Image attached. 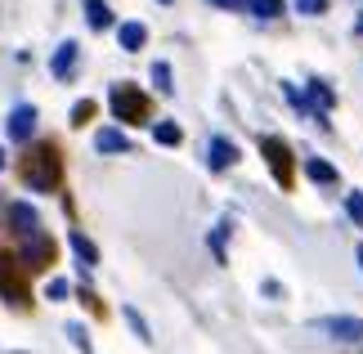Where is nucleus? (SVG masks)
<instances>
[{"instance_id":"obj_6","label":"nucleus","mask_w":363,"mask_h":354,"mask_svg":"<svg viewBox=\"0 0 363 354\" xmlns=\"http://www.w3.org/2000/svg\"><path fill=\"white\" fill-rule=\"evenodd\" d=\"M260 153H264V162H269L274 179L283 184V189H291V148H287L278 135H264V139H260Z\"/></svg>"},{"instance_id":"obj_29","label":"nucleus","mask_w":363,"mask_h":354,"mask_svg":"<svg viewBox=\"0 0 363 354\" xmlns=\"http://www.w3.org/2000/svg\"><path fill=\"white\" fill-rule=\"evenodd\" d=\"M0 166H5V148H0Z\"/></svg>"},{"instance_id":"obj_16","label":"nucleus","mask_w":363,"mask_h":354,"mask_svg":"<svg viewBox=\"0 0 363 354\" xmlns=\"http://www.w3.org/2000/svg\"><path fill=\"white\" fill-rule=\"evenodd\" d=\"M305 175H310L314 184H337V179H341V175H337V166L323 162V157H310V162H305Z\"/></svg>"},{"instance_id":"obj_12","label":"nucleus","mask_w":363,"mask_h":354,"mask_svg":"<svg viewBox=\"0 0 363 354\" xmlns=\"http://www.w3.org/2000/svg\"><path fill=\"white\" fill-rule=\"evenodd\" d=\"M94 148L108 153V157H117V153H130V139L121 135V126H104V131L94 135Z\"/></svg>"},{"instance_id":"obj_4","label":"nucleus","mask_w":363,"mask_h":354,"mask_svg":"<svg viewBox=\"0 0 363 354\" xmlns=\"http://www.w3.org/2000/svg\"><path fill=\"white\" fill-rule=\"evenodd\" d=\"M18 243H23L18 256H23L27 269H36V274H40V269H50V265H54V251H59V247H54V238H50L45 229L27 233V238H18Z\"/></svg>"},{"instance_id":"obj_18","label":"nucleus","mask_w":363,"mask_h":354,"mask_svg":"<svg viewBox=\"0 0 363 354\" xmlns=\"http://www.w3.org/2000/svg\"><path fill=\"white\" fill-rule=\"evenodd\" d=\"M247 9L256 13V18H278V13H283V0H247Z\"/></svg>"},{"instance_id":"obj_24","label":"nucleus","mask_w":363,"mask_h":354,"mask_svg":"<svg viewBox=\"0 0 363 354\" xmlns=\"http://www.w3.org/2000/svg\"><path fill=\"white\" fill-rule=\"evenodd\" d=\"M67 336H72V341L86 350V354H94V350H90V336H86V328H81V323H72V328H67Z\"/></svg>"},{"instance_id":"obj_1","label":"nucleus","mask_w":363,"mask_h":354,"mask_svg":"<svg viewBox=\"0 0 363 354\" xmlns=\"http://www.w3.org/2000/svg\"><path fill=\"white\" fill-rule=\"evenodd\" d=\"M18 179L32 193H59L63 189V153L59 144H27V153L18 157Z\"/></svg>"},{"instance_id":"obj_21","label":"nucleus","mask_w":363,"mask_h":354,"mask_svg":"<svg viewBox=\"0 0 363 354\" xmlns=\"http://www.w3.org/2000/svg\"><path fill=\"white\" fill-rule=\"evenodd\" d=\"M345 216H350L359 229H363V193L354 189V193H345Z\"/></svg>"},{"instance_id":"obj_20","label":"nucleus","mask_w":363,"mask_h":354,"mask_svg":"<svg viewBox=\"0 0 363 354\" xmlns=\"http://www.w3.org/2000/svg\"><path fill=\"white\" fill-rule=\"evenodd\" d=\"M152 86H157L162 94H171V86H175V81H171V63H152Z\"/></svg>"},{"instance_id":"obj_26","label":"nucleus","mask_w":363,"mask_h":354,"mask_svg":"<svg viewBox=\"0 0 363 354\" xmlns=\"http://www.w3.org/2000/svg\"><path fill=\"white\" fill-rule=\"evenodd\" d=\"M211 5H216V9H242L247 0H211Z\"/></svg>"},{"instance_id":"obj_7","label":"nucleus","mask_w":363,"mask_h":354,"mask_svg":"<svg viewBox=\"0 0 363 354\" xmlns=\"http://www.w3.org/2000/svg\"><path fill=\"white\" fill-rule=\"evenodd\" d=\"M238 157H242V153H238L233 139H225V135H211V139H206V166H211V171H229Z\"/></svg>"},{"instance_id":"obj_11","label":"nucleus","mask_w":363,"mask_h":354,"mask_svg":"<svg viewBox=\"0 0 363 354\" xmlns=\"http://www.w3.org/2000/svg\"><path fill=\"white\" fill-rule=\"evenodd\" d=\"M117 45L125 50V54H139V50H144L148 45V27L144 23H117Z\"/></svg>"},{"instance_id":"obj_25","label":"nucleus","mask_w":363,"mask_h":354,"mask_svg":"<svg viewBox=\"0 0 363 354\" xmlns=\"http://www.w3.org/2000/svg\"><path fill=\"white\" fill-rule=\"evenodd\" d=\"M45 296H50V301H67V282H63V278H54Z\"/></svg>"},{"instance_id":"obj_27","label":"nucleus","mask_w":363,"mask_h":354,"mask_svg":"<svg viewBox=\"0 0 363 354\" xmlns=\"http://www.w3.org/2000/svg\"><path fill=\"white\" fill-rule=\"evenodd\" d=\"M354 260H359V269H363V243H359V247H354Z\"/></svg>"},{"instance_id":"obj_19","label":"nucleus","mask_w":363,"mask_h":354,"mask_svg":"<svg viewBox=\"0 0 363 354\" xmlns=\"http://www.w3.org/2000/svg\"><path fill=\"white\" fill-rule=\"evenodd\" d=\"M296 5V13H305V18H323L328 13V0H291Z\"/></svg>"},{"instance_id":"obj_8","label":"nucleus","mask_w":363,"mask_h":354,"mask_svg":"<svg viewBox=\"0 0 363 354\" xmlns=\"http://www.w3.org/2000/svg\"><path fill=\"white\" fill-rule=\"evenodd\" d=\"M32 135H36V108L18 104L9 112V139H13V144H32Z\"/></svg>"},{"instance_id":"obj_17","label":"nucleus","mask_w":363,"mask_h":354,"mask_svg":"<svg viewBox=\"0 0 363 354\" xmlns=\"http://www.w3.org/2000/svg\"><path fill=\"white\" fill-rule=\"evenodd\" d=\"M152 139H157V144H166V148H175L179 139H184V131H179L175 121H157V126H152Z\"/></svg>"},{"instance_id":"obj_5","label":"nucleus","mask_w":363,"mask_h":354,"mask_svg":"<svg viewBox=\"0 0 363 354\" xmlns=\"http://www.w3.org/2000/svg\"><path fill=\"white\" fill-rule=\"evenodd\" d=\"M314 332H328L332 341L359 345L363 341V319H354V314H323V319H314Z\"/></svg>"},{"instance_id":"obj_23","label":"nucleus","mask_w":363,"mask_h":354,"mask_svg":"<svg viewBox=\"0 0 363 354\" xmlns=\"http://www.w3.org/2000/svg\"><path fill=\"white\" fill-rule=\"evenodd\" d=\"M90 117H94V104H90V99H81V104L72 108V126H86Z\"/></svg>"},{"instance_id":"obj_2","label":"nucleus","mask_w":363,"mask_h":354,"mask_svg":"<svg viewBox=\"0 0 363 354\" xmlns=\"http://www.w3.org/2000/svg\"><path fill=\"white\" fill-rule=\"evenodd\" d=\"M108 108H113V117L121 126H144L152 117V104H148V94L130 86V81H117L113 90H108Z\"/></svg>"},{"instance_id":"obj_15","label":"nucleus","mask_w":363,"mask_h":354,"mask_svg":"<svg viewBox=\"0 0 363 354\" xmlns=\"http://www.w3.org/2000/svg\"><path fill=\"white\" fill-rule=\"evenodd\" d=\"M67 243H72V251H77V260H81V269H94V265H99V251H94V243H90V238L86 233H67Z\"/></svg>"},{"instance_id":"obj_9","label":"nucleus","mask_w":363,"mask_h":354,"mask_svg":"<svg viewBox=\"0 0 363 354\" xmlns=\"http://www.w3.org/2000/svg\"><path fill=\"white\" fill-rule=\"evenodd\" d=\"M5 220H9V229L27 238V233H36L40 229V216H36V206H27V202H9L5 206Z\"/></svg>"},{"instance_id":"obj_13","label":"nucleus","mask_w":363,"mask_h":354,"mask_svg":"<svg viewBox=\"0 0 363 354\" xmlns=\"http://www.w3.org/2000/svg\"><path fill=\"white\" fill-rule=\"evenodd\" d=\"M332 104H337V94H332L328 81H310V112H314L318 121H323V112H328Z\"/></svg>"},{"instance_id":"obj_22","label":"nucleus","mask_w":363,"mask_h":354,"mask_svg":"<svg viewBox=\"0 0 363 354\" xmlns=\"http://www.w3.org/2000/svg\"><path fill=\"white\" fill-rule=\"evenodd\" d=\"M121 314H125V323H130V328L139 332V341H152V332H148V323H144V319H139V309H130V305H125V309H121Z\"/></svg>"},{"instance_id":"obj_30","label":"nucleus","mask_w":363,"mask_h":354,"mask_svg":"<svg viewBox=\"0 0 363 354\" xmlns=\"http://www.w3.org/2000/svg\"><path fill=\"white\" fill-rule=\"evenodd\" d=\"M157 5H171V0H157Z\"/></svg>"},{"instance_id":"obj_14","label":"nucleus","mask_w":363,"mask_h":354,"mask_svg":"<svg viewBox=\"0 0 363 354\" xmlns=\"http://www.w3.org/2000/svg\"><path fill=\"white\" fill-rule=\"evenodd\" d=\"M86 23L94 27V32H108L117 18H113V9H108V0H86Z\"/></svg>"},{"instance_id":"obj_10","label":"nucleus","mask_w":363,"mask_h":354,"mask_svg":"<svg viewBox=\"0 0 363 354\" xmlns=\"http://www.w3.org/2000/svg\"><path fill=\"white\" fill-rule=\"evenodd\" d=\"M77 59H81V45H77V40H63V45L50 54V72H54V81H67V77H72V72H77Z\"/></svg>"},{"instance_id":"obj_28","label":"nucleus","mask_w":363,"mask_h":354,"mask_svg":"<svg viewBox=\"0 0 363 354\" xmlns=\"http://www.w3.org/2000/svg\"><path fill=\"white\" fill-rule=\"evenodd\" d=\"M354 32H359V36H363V13H359V23H354Z\"/></svg>"},{"instance_id":"obj_3","label":"nucleus","mask_w":363,"mask_h":354,"mask_svg":"<svg viewBox=\"0 0 363 354\" xmlns=\"http://www.w3.org/2000/svg\"><path fill=\"white\" fill-rule=\"evenodd\" d=\"M0 301L13 305V309L32 305V292H27V265H23V256H13V251H0Z\"/></svg>"}]
</instances>
